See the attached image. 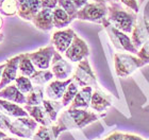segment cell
I'll return each instance as SVG.
<instances>
[{"label": "cell", "instance_id": "obj_1", "mask_svg": "<svg viewBox=\"0 0 149 140\" xmlns=\"http://www.w3.org/2000/svg\"><path fill=\"white\" fill-rule=\"evenodd\" d=\"M101 117L94 112L84 108H68L58 117L56 124L51 125L54 136L59 137L62 132L69 130H82L93 122L98 121Z\"/></svg>", "mask_w": 149, "mask_h": 140}, {"label": "cell", "instance_id": "obj_2", "mask_svg": "<svg viewBox=\"0 0 149 140\" xmlns=\"http://www.w3.org/2000/svg\"><path fill=\"white\" fill-rule=\"evenodd\" d=\"M136 13L126 10L118 2H110L108 6V21L120 31L131 34L136 22Z\"/></svg>", "mask_w": 149, "mask_h": 140}, {"label": "cell", "instance_id": "obj_3", "mask_svg": "<svg viewBox=\"0 0 149 140\" xmlns=\"http://www.w3.org/2000/svg\"><path fill=\"white\" fill-rule=\"evenodd\" d=\"M114 65L117 77L128 78L139 68L145 66V64L139 56H134L131 53L119 52L114 55Z\"/></svg>", "mask_w": 149, "mask_h": 140}, {"label": "cell", "instance_id": "obj_4", "mask_svg": "<svg viewBox=\"0 0 149 140\" xmlns=\"http://www.w3.org/2000/svg\"><path fill=\"white\" fill-rule=\"evenodd\" d=\"M77 19L103 26L108 20V6L106 3L88 2L78 11Z\"/></svg>", "mask_w": 149, "mask_h": 140}, {"label": "cell", "instance_id": "obj_5", "mask_svg": "<svg viewBox=\"0 0 149 140\" xmlns=\"http://www.w3.org/2000/svg\"><path fill=\"white\" fill-rule=\"evenodd\" d=\"M103 28L106 29L107 33L109 35L110 39H111L115 49L120 50V51H126V52H129L131 54H137L139 49L133 45L132 39L128 36L127 33H125V32L113 27L108 20L103 25Z\"/></svg>", "mask_w": 149, "mask_h": 140}, {"label": "cell", "instance_id": "obj_6", "mask_svg": "<svg viewBox=\"0 0 149 140\" xmlns=\"http://www.w3.org/2000/svg\"><path fill=\"white\" fill-rule=\"evenodd\" d=\"M72 80L79 85V87L91 86L94 89H100V86L97 81V77L94 73L87 59H84L81 62H79L72 74Z\"/></svg>", "mask_w": 149, "mask_h": 140}, {"label": "cell", "instance_id": "obj_7", "mask_svg": "<svg viewBox=\"0 0 149 140\" xmlns=\"http://www.w3.org/2000/svg\"><path fill=\"white\" fill-rule=\"evenodd\" d=\"M64 55H65V57L68 59L69 62L79 63L82 59H87V56L90 55V48H88L87 44L82 38L79 37L76 34L72 45L69 46L68 49L66 50Z\"/></svg>", "mask_w": 149, "mask_h": 140}, {"label": "cell", "instance_id": "obj_8", "mask_svg": "<svg viewBox=\"0 0 149 140\" xmlns=\"http://www.w3.org/2000/svg\"><path fill=\"white\" fill-rule=\"evenodd\" d=\"M72 69L74 68L70 62L66 61L62 54L56 50L51 62V71L54 78L56 80H67L72 73Z\"/></svg>", "mask_w": 149, "mask_h": 140}, {"label": "cell", "instance_id": "obj_9", "mask_svg": "<svg viewBox=\"0 0 149 140\" xmlns=\"http://www.w3.org/2000/svg\"><path fill=\"white\" fill-rule=\"evenodd\" d=\"M54 52H56V49L51 45V46L40 48L35 52L28 53V55L37 69L46 70V69H49V67H51V62H52Z\"/></svg>", "mask_w": 149, "mask_h": 140}, {"label": "cell", "instance_id": "obj_10", "mask_svg": "<svg viewBox=\"0 0 149 140\" xmlns=\"http://www.w3.org/2000/svg\"><path fill=\"white\" fill-rule=\"evenodd\" d=\"M74 35H76V33L70 28L56 31L51 36V44L58 52L64 54L66 52V50L69 48V46L72 45Z\"/></svg>", "mask_w": 149, "mask_h": 140}, {"label": "cell", "instance_id": "obj_11", "mask_svg": "<svg viewBox=\"0 0 149 140\" xmlns=\"http://www.w3.org/2000/svg\"><path fill=\"white\" fill-rule=\"evenodd\" d=\"M132 43L137 49H140L149 39V22L145 16L136 19L135 26L132 31Z\"/></svg>", "mask_w": 149, "mask_h": 140}, {"label": "cell", "instance_id": "obj_12", "mask_svg": "<svg viewBox=\"0 0 149 140\" xmlns=\"http://www.w3.org/2000/svg\"><path fill=\"white\" fill-rule=\"evenodd\" d=\"M18 13L17 15L26 21H32L34 16L42 10L40 0H17Z\"/></svg>", "mask_w": 149, "mask_h": 140}, {"label": "cell", "instance_id": "obj_13", "mask_svg": "<svg viewBox=\"0 0 149 140\" xmlns=\"http://www.w3.org/2000/svg\"><path fill=\"white\" fill-rule=\"evenodd\" d=\"M19 59H20V56L17 55L8 59L6 62V67L3 69L1 80H0V90L15 81L16 78L18 77L17 72H18Z\"/></svg>", "mask_w": 149, "mask_h": 140}, {"label": "cell", "instance_id": "obj_14", "mask_svg": "<svg viewBox=\"0 0 149 140\" xmlns=\"http://www.w3.org/2000/svg\"><path fill=\"white\" fill-rule=\"evenodd\" d=\"M72 81V78H69L67 80H56L49 82V84L45 88V94L49 100H62L66 88Z\"/></svg>", "mask_w": 149, "mask_h": 140}, {"label": "cell", "instance_id": "obj_15", "mask_svg": "<svg viewBox=\"0 0 149 140\" xmlns=\"http://www.w3.org/2000/svg\"><path fill=\"white\" fill-rule=\"evenodd\" d=\"M112 97L109 93H106L104 91L100 89H94L92 100H91V108L95 110L96 112H103L107 109L111 107L112 105Z\"/></svg>", "mask_w": 149, "mask_h": 140}, {"label": "cell", "instance_id": "obj_16", "mask_svg": "<svg viewBox=\"0 0 149 140\" xmlns=\"http://www.w3.org/2000/svg\"><path fill=\"white\" fill-rule=\"evenodd\" d=\"M32 23L40 31L47 32L54 28L53 26V10L42 9L32 19Z\"/></svg>", "mask_w": 149, "mask_h": 140}, {"label": "cell", "instance_id": "obj_17", "mask_svg": "<svg viewBox=\"0 0 149 140\" xmlns=\"http://www.w3.org/2000/svg\"><path fill=\"white\" fill-rule=\"evenodd\" d=\"M94 92V88L91 86L81 87V89L78 91L74 99L70 103L69 108H84L87 109L91 107V100Z\"/></svg>", "mask_w": 149, "mask_h": 140}, {"label": "cell", "instance_id": "obj_18", "mask_svg": "<svg viewBox=\"0 0 149 140\" xmlns=\"http://www.w3.org/2000/svg\"><path fill=\"white\" fill-rule=\"evenodd\" d=\"M0 99L11 101V102L17 103V104H26L27 103V97L25 93L19 90L16 85L10 84L2 88L0 90Z\"/></svg>", "mask_w": 149, "mask_h": 140}, {"label": "cell", "instance_id": "obj_19", "mask_svg": "<svg viewBox=\"0 0 149 140\" xmlns=\"http://www.w3.org/2000/svg\"><path fill=\"white\" fill-rule=\"evenodd\" d=\"M0 112L11 118H19V117H28L29 114L25 108H22L19 104L11 101L0 99Z\"/></svg>", "mask_w": 149, "mask_h": 140}, {"label": "cell", "instance_id": "obj_20", "mask_svg": "<svg viewBox=\"0 0 149 140\" xmlns=\"http://www.w3.org/2000/svg\"><path fill=\"white\" fill-rule=\"evenodd\" d=\"M24 108L28 112L29 116L34 119L38 124L44 125V126H51L52 125V121L49 119L43 105H25Z\"/></svg>", "mask_w": 149, "mask_h": 140}, {"label": "cell", "instance_id": "obj_21", "mask_svg": "<svg viewBox=\"0 0 149 140\" xmlns=\"http://www.w3.org/2000/svg\"><path fill=\"white\" fill-rule=\"evenodd\" d=\"M74 19L60 6H56L53 10V26L56 29H63L69 26Z\"/></svg>", "mask_w": 149, "mask_h": 140}, {"label": "cell", "instance_id": "obj_22", "mask_svg": "<svg viewBox=\"0 0 149 140\" xmlns=\"http://www.w3.org/2000/svg\"><path fill=\"white\" fill-rule=\"evenodd\" d=\"M42 105L44 106L47 115H48L49 119L52 122H56L58 117H59V112L64 107L62 102H59V101H56V100H49V99L44 100Z\"/></svg>", "mask_w": 149, "mask_h": 140}, {"label": "cell", "instance_id": "obj_23", "mask_svg": "<svg viewBox=\"0 0 149 140\" xmlns=\"http://www.w3.org/2000/svg\"><path fill=\"white\" fill-rule=\"evenodd\" d=\"M20 59H19L18 70L22 75L28 77L30 78L35 71H36V67L34 66L31 59L29 57L28 53H24V54H19Z\"/></svg>", "mask_w": 149, "mask_h": 140}, {"label": "cell", "instance_id": "obj_24", "mask_svg": "<svg viewBox=\"0 0 149 140\" xmlns=\"http://www.w3.org/2000/svg\"><path fill=\"white\" fill-rule=\"evenodd\" d=\"M53 73L51 70H36L33 74L30 77L32 83L35 86H45L47 83L51 82L53 79Z\"/></svg>", "mask_w": 149, "mask_h": 140}, {"label": "cell", "instance_id": "obj_25", "mask_svg": "<svg viewBox=\"0 0 149 140\" xmlns=\"http://www.w3.org/2000/svg\"><path fill=\"white\" fill-rule=\"evenodd\" d=\"M44 96H45V90L44 86H35L33 87L30 92L27 94V103L25 105H42L43 104Z\"/></svg>", "mask_w": 149, "mask_h": 140}, {"label": "cell", "instance_id": "obj_26", "mask_svg": "<svg viewBox=\"0 0 149 140\" xmlns=\"http://www.w3.org/2000/svg\"><path fill=\"white\" fill-rule=\"evenodd\" d=\"M79 90H80V89H79V85L74 81H72V83L67 86L65 92H64V96H63V98H62V104L64 107L70 105V103L72 102V100L74 99V97H76V94H77Z\"/></svg>", "mask_w": 149, "mask_h": 140}, {"label": "cell", "instance_id": "obj_27", "mask_svg": "<svg viewBox=\"0 0 149 140\" xmlns=\"http://www.w3.org/2000/svg\"><path fill=\"white\" fill-rule=\"evenodd\" d=\"M58 138L54 136L51 126H44L40 125L33 135L32 140H56Z\"/></svg>", "mask_w": 149, "mask_h": 140}, {"label": "cell", "instance_id": "obj_28", "mask_svg": "<svg viewBox=\"0 0 149 140\" xmlns=\"http://www.w3.org/2000/svg\"><path fill=\"white\" fill-rule=\"evenodd\" d=\"M18 13L17 0H4L0 9V14L4 16H14Z\"/></svg>", "mask_w": 149, "mask_h": 140}, {"label": "cell", "instance_id": "obj_29", "mask_svg": "<svg viewBox=\"0 0 149 140\" xmlns=\"http://www.w3.org/2000/svg\"><path fill=\"white\" fill-rule=\"evenodd\" d=\"M14 82H15V85L17 86V88H18L22 93H25V94H28V93L33 89V87H34V85L32 83L31 79L28 78V77H25V75H22V74L19 75V77H17Z\"/></svg>", "mask_w": 149, "mask_h": 140}, {"label": "cell", "instance_id": "obj_30", "mask_svg": "<svg viewBox=\"0 0 149 140\" xmlns=\"http://www.w3.org/2000/svg\"><path fill=\"white\" fill-rule=\"evenodd\" d=\"M58 6L62 8L74 20L77 19V14H78L79 9L74 6V3L72 2V0H58Z\"/></svg>", "mask_w": 149, "mask_h": 140}, {"label": "cell", "instance_id": "obj_31", "mask_svg": "<svg viewBox=\"0 0 149 140\" xmlns=\"http://www.w3.org/2000/svg\"><path fill=\"white\" fill-rule=\"evenodd\" d=\"M140 57L145 65L149 64V39L139 49V52L136 54Z\"/></svg>", "mask_w": 149, "mask_h": 140}, {"label": "cell", "instance_id": "obj_32", "mask_svg": "<svg viewBox=\"0 0 149 140\" xmlns=\"http://www.w3.org/2000/svg\"><path fill=\"white\" fill-rule=\"evenodd\" d=\"M118 2H120L121 4H124L128 10H130L134 13H139L140 12V6H139V2L137 0H117Z\"/></svg>", "mask_w": 149, "mask_h": 140}, {"label": "cell", "instance_id": "obj_33", "mask_svg": "<svg viewBox=\"0 0 149 140\" xmlns=\"http://www.w3.org/2000/svg\"><path fill=\"white\" fill-rule=\"evenodd\" d=\"M42 9L54 10L58 6V0H40Z\"/></svg>", "mask_w": 149, "mask_h": 140}, {"label": "cell", "instance_id": "obj_34", "mask_svg": "<svg viewBox=\"0 0 149 140\" xmlns=\"http://www.w3.org/2000/svg\"><path fill=\"white\" fill-rule=\"evenodd\" d=\"M103 140H125V134L120 132H113Z\"/></svg>", "mask_w": 149, "mask_h": 140}, {"label": "cell", "instance_id": "obj_35", "mask_svg": "<svg viewBox=\"0 0 149 140\" xmlns=\"http://www.w3.org/2000/svg\"><path fill=\"white\" fill-rule=\"evenodd\" d=\"M72 2L74 3V6H77L78 9L80 10V9H82L85 4L88 3V0H72Z\"/></svg>", "mask_w": 149, "mask_h": 140}, {"label": "cell", "instance_id": "obj_36", "mask_svg": "<svg viewBox=\"0 0 149 140\" xmlns=\"http://www.w3.org/2000/svg\"><path fill=\"white\" fill-rule=\"evenodd\" d=\"M125 140H144L142 137L133 134H125Z\"/></svg>", "mask_w": 149, "mask_h": 140}, {"label": "cell", "instance_id": "obj_37", "mask_svg": "<svg viewBox=\"0 0 149 140\" xmlns=\"http://www.w3.org/2000/svg\"><path fill=\"white\" fill-rule=\"evenodd\" d=\"M8 137V135H6V133L4 131H2V130H0V140L3 139V138Z\"/></svg>", "mask_w": 149, "mask_h": 140}, {"label": "cell", "instance_id": "obj_38", "mask_svg": "<svg viewBox=\"0 0 149 140\" xmlns=\"http://www.w3.org/2000/svg\"><path fill=\"white\" fill-rule=\"evenodd\" d=\"M6 67V63H3L0 65V80H1V75H2V72H3V69Z\"/></svg>", "mask_w": 149, "mask_h": 140}, {"label": "cell", "instance_id": "obj_39", "mask_svg": "<svg viewBox=\"0 0 149 140\" xmlns=\"http://www.w3.org/2000/svg\"><path fill=\"white\" fill-rule=\"evenodd\" d=\"M1 140H22V138H12V137H6Z\"/></svg>", "mask_w": 149, "mask_h": 140}, {"label": "cell", "instance_id": "obj_40", "mask_svg": "<svg viewBox=\"0 0 149 140\" xmlns=\"http://www.w3.org/2000/svg\"><path fill=\"white\" fill-rule=\"evenodd\" d=\"M94 2H100V3H106V0H93Z\"/></svg>", "mask_w": 149, "mask_h": 140}, {"label": "cell", "instance_id": "obj_41", "mask_svg": "<svg viewBox=\"0 0 149 140\" xmlns=\"http://www.w3.org/2000/svg\"><path fill=\"white\" fill-rule=\"evenodd\" d=\"M4 39V35H3V33H0V43Z\"/></svg>", "mask_w": 149, "mask_h": 140}, {"label": "cell", "instance_id": "obj_42", "mask_svg": "<svg viewBox=\"0 0 149 140\" xmlns=\"http://www.w3.org/2000/svg\"><path fill=\"white\" fill-rule=\"evenodd\" d=\"M2 25H3V19H2V17L0 16V29L2 28Z\"/></svg>", "mask_w": 149, "mask_h": 140}, {"label": "cell", "instance_id": "obj_43", "mask_svg": "<svg viewBox=\"0 0 149 140\" xmlns=\"http://www.w3.org/2000/svg\"><path fill=\"white\" fill-rule=\"evenodd\" d=\"M106 1H109V2H118L117 0H106Z\"/></svg>", "mask_w": 149, "mask_h": 140}, {"label": "cell", "instance_id": "obj_44", "mask_svg": "<svg viewBox=\"0 0 149 140\" xmlns=\"http://www.w3.org/2000/svg\"><path fill=\"white\" fill-rule=\"evenodd\" d=\"M3 1H4V0H0V9H1V6H2Z\"/></svg>", "mask_w": 149, "mask_h": 140}, {"label": "cell", "instance_id": "obj_45", "mask_svg": "<svg viewBox=\"0 0 149 140\" xmlns=\"http://www.w3.org/2000/svg\"><path fill=\"white\" fill-rule=\"evenodd\" d=\"M144 140H145V139H144Z\"/></svg>", "mask_w": 149, "mask_h": 140}]
</instances>
